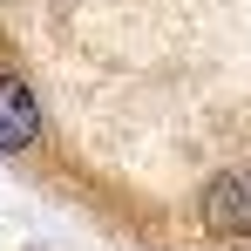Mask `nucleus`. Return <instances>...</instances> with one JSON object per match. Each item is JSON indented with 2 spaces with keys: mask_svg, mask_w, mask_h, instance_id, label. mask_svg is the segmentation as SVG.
Segmentation results:
<instances>
[{
  "mask_svg": "<svg viewBox=\"0 0 251 251\" xmlns=\"http://www.w3.org/2000/svg\"><path fill=\"white\" fill-rule=\"evenodd\" d=\"M197 210H204L210 238H251V170H217Z\"/></svg>",
  "mask_w": 251,
  "mask_h": 251,
  "instance_id": "nucleus-1",
  "label": "nucleus"
},
{
  "mask_svg": "<svg viewBox=\"0 0 251 251\" xmlns=\"http://www.w3.org/2000/svg\"><path fill=\"white\" fill-rule=\"evenodd\" d=\"M34 143H41V102H34V88L21 75H0V150L21 156Z\"/></svg>",
  "mask_w": 251,
  "mask_h": 251,
  "instance_id": "nucleus-2",
  "label": "nucleus"
}]
</instances>
